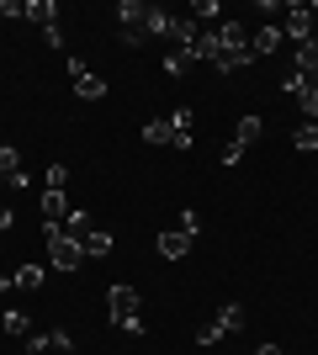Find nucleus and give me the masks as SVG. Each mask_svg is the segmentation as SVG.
<instances>
[{
    "label": "nucleus",
    "mask_w": 318,
    "mask_h": 355,
    "mask_svg": "<svg viewBox=\"0 0 318 355\" xmlns=\"http://www.w3.org/2000/svg\"><path fill=\"white\" fill-rule=\"evenodd\" d=\"M181 228H186V234H191V239L202 234V218H197V207H186V212H181Z\"/></svg>",
    "instance_id": "nucleus-27"
},
{
    "label": "nucleus",
    "mask_w": 318,
    "mask_h": 355,
    "mask_svg": "<svg viewBox=\"0 0 318 355\" xmlns=\"http://www.w3.org/2000/svg\"><path fill=\"white\" fill-rule=\"evenodd\" d=\"M0 16H27V6L21 0H0Z\"/></svg>",
    "instance_id": "nucleus-31"
},
{
    "label": "nucleus",
    "mask_w": 318,
    "mask_h": 355,
    "mask_svg": "<svg viewBox=\"0 0 318 355\" xmlns=\"http://www.w3.org/2000/svg\"><path fill=\"white\" fill-rule=\"evenodd\" d=\"M143 21H149V6H143V0H117V27L122 32H138Z\"/></svg>",
    "instance_id": "nucleus-7"
},
{
    "label": "nucleus",
    "mask_w": 318,
    "mask_h": 355,
    "mask_svg": "<svg viewBox=\"0 0 318 355\" xmlns=\"http://www.w3.org/2000/svg\"><path fill=\"white\" fill-rule=\"evenodd\" d=\"M276 48H281V27H260L249 37V53H276Z\"/></svg>",
    "instance_id": "nucleus-14"
},
{
    "label": "nucleus",
    "mask_w": 318,
    "mask_h": 355,
    "mask_svg": "<svg viewBox=\"0 0 318 355\" xmlns=\"http://www.w3.org/2000/svg\"><path fill=\"white\" fill-rule=\"evenodd\" d=\"M85 250H80V239H69L64 228H48V266L53 270H80Z\"/></svg>",
    "instance_id": "nucleus-1"
},
{
    "label": "nucleus",
    "mask_w": 318,
    "mask_h": 355,
    "mask_svg": "<svg viewBox=\"0 0 318 355\" xmlns=\"http://www.w3.org/2000/svg\"><path fill=\"white\" fill-rule=\"evenodd\" d=\"M170 21H175V16H170L165 6H149V21H143V32H149V37H170Z\"/></svg>",
    "instance_id": "nucleus-15"
},
{
    "label": "nucleus",
    "mask_w": 318,
    "mask_h": 355,
    "mask_svg": "<svg viewBox=\"0 0 318 355\" xmlns=\"http://www.w3.org/2000/svg\"><path fill=\"white\" fill-rule=\"evenodd\" d=\"M43 218H48V228H64V223H69V196L43 191Z\"/></svg>",
    "instance_id": "nucleus-8"
},
{
    "label": "nucleus",
    "mask_w": 318,
    "mask_h": 355,
    "mask_svg": "<svg viewBox=\"0 0 318 355\" xmlns=\"http://www.w3.org/2000/svg\"><path fill=\"white\" fill-rule=\"evenodd\" d=\"M0 329H6V334H11V340H27L32 334V318L21 308H6V318H0Z\"/></svg>",
    "instance_id": "nucleus-12"
},
{
    "label": "nucleus",
    "mask_w": 318,
    "mask_h": 355,
    "mask_svg": "<svg viewBox=\"0 0 318 355\" xmlns=\"http://www.w3.org/2000/svg\"><path fill=\"white\" fill-rule=\"evenodd\" d=\"M43 43H48V48H64V27H59V21H53V27H43Z\"/></svg>",
    "instance_id": "nucleus-29"
},
{
    "label": "nucleus",
    "mask_w": 318,
    "mask_h": 355,
    "mask_svg": "<svg viewBox=\"0 0 318 355\" xmlns=\"http://www.w3.org/2000/svg\"><path fill=\"white\" fill-rule=\"evenodd\" d=\"M313 128H318V122H313Z\"/></svg>",
    "instance_id": "nucleus-38"
},
{
    "label": "nucleus",
    "mask_w": 318,
    "mask_h": 355,
    "mask_svg": "<svg viewBox=\"0 0 318 355\" xmlns=\"http://www.w3.org/2000/svg\"><path fill=\"white\" fill-rule=\"evenodd\" d=\"M43 276H48L43 266H21V270H16V286H21V292H37V286H43Z\"/></svg>",
    "instance_id": "nucleus-20"
},
{
    "label": "nucleus",
    "mask_w": 318,
    "mask_h": 355,
    "mask_svg": "<svg viewBox=\"0 0 318 355\" xmlns=\"http://www.w3.org/2000/svg\"><path fill=\"white\" fill-rule=\"evenodd\" d=\"M0 191H6V175H0Z\"/></svg>",
    "instance_id": "nucleus-34"
},
{
    "label": "nucleus",
    "mask_w": 318,
    "mask_h": 355,
    "mask_svg": "<svg viewBox=\"0 0 318 355\" xmlns=\"http://www.w3.org/2000/svg\"><path fill=\"white\" fill-rule=\"evenodd\" d=\"M106 308H112V324L133 318L138 313V286H112V292H106Z\"/></svg>",
    "instance_id": "nucleus-4"
},
{
    "label": "nucleus",
    "mask_w": 318,
    "mask_h": 355,
    "mask_svg": "<svg viewBox=\"0 0 318 355\" xmlns=\"http://www.w3.org/2000/svg\"><path fill=\"white\" fill-rule=\"evenodd\" d=\"M218 53H223L218 32H207V27H202V37H197V59H212V64H218Z\"/></svg>",
    "instance_id": "nucleus-21"
},
{
    "label": "nucleus",
    "mask_w": 318,
    "mask_h": 355,
    "mask_svg": "<svg viewBox=\"0 0 318 355\" xmlns=\"http://www.w3.org/2000/svg\"><path fill=\"white\" fill-rule=\"evenodd\" d=\"M159 254L165 260H186L191 254V234L186 228H159Z\"/></svg>",
    "instance_id": "nucleus-6"
},
{
    "label": "nucleus",
    "mask_w": 318,
    "mask_h": 355,
    "mask_svg": "<svg viewBox=\"0 0 318 355\" xmlns=\"http://www.w3.org/2000/svg\"><path fill=\"white\" fill-rule=\"evenodd\" d=\"M11 223H16V218H11V207H0V234H6V228H11Z\"/></svg>",
    "instance_id": "nucleus-32"
},
{
    "label": "nucleus",
    "mask_w": 318,
    "mask_h": 355,
    "mask_svg": "<svg viewBox=\"0 0 318 355\" xmlns=\"http://www.w3.org/2000/svg\"><path fill=\"white\" fill-rule=\"evenodd\" d=\"M313 85H318V74H313Z\"/></svg>",
    "instance_id": "nucleus-35"
},
{
    "label": "nucleus",
    "mask_w": 318,
    "mask_h": 355,
    "mask_svg": "<svg viewBox=\"0 0 318 355\" xmlns=\"http://www.w3.org/2000/svg\"><path fill=\"white\" fill-rule=\"evenodd\" d=\"M249 64H255L249 48H223V53H218V69L223 74H239V69H249Z\"/></svg>",
    "instance_id": "nucleus-11"
},
{
    "label": "nucleus",
    "mask_w": 318,
    "mask_h": 355,
    "mask_svg": "<svg viewBox=\"0 0 318 355\" xmlns=\"http://www.w3.org/2000/svg\"><path fill=\"white\" fill-rule=\"evenodd\" d=\"M27 16L37 27H53V0H27Z\"/></svg>",
    "instance_id": "nucleus-22"
},
{
    "label": "nucleus",
    "mask_w": 318,
    "mask_h": 355,
    "mask_svg": "<svg viewBox=\"0 0 318 355\" xmlns=\"http://www.w3.org/2000/svg\"><path fill=\"white\" fill-rule=\"evenodd\" d=\"M292 148H303V154H318V128H313V122H303V128L292 133Z\"/></svg>",
    "instance_id": "nucleus-19"
},
{
    "label": "nucleus",
    "mask_w": 318,
    "mask_h": 355,
    "mask_svg": "<svg viewBox=\"0 0 318 355\" xmlns=\"http://www.w3.org/2000/svg\"><path fill=\"white\" fill-rule=\"evenodd\" d=\"M292 69H297V74H308V80H313V74H318V37H308V43H297V59H292Z\"/></svg>",
    "instance_id": "nucleus-10"
},
{
    "label": "nucleus",
    "mask_w": 318,
    "mask_h": 355,
    "mask_svg": "<svg viewBox=\"0 0 318 355\" xmlns=\"http://www.w3.org/2000/svg\"><path fill=\"white\" fill-rule=\"evenodd\" d=\"M27 350H32V355H43V350H53V334H27Z\"/></svg>",
    "instance_id": "nucleus-28"
},
{
    "label": "nucleus",
    "mask_w": 318,
    "mask_h": 355,
    "mask_svg": "<svg viewBox=\"0 0 318 355\" xmlns=\"http://www.w3.org/2000/svg\"><path fill=\"white\" fill-rule=\"evenodd\" d=\"M143 144H165V148H191L197 138L186 133V128H175L170 117H154V122H143Z\"/></svg>",
    "instance_id": "nucleus-2"
},
{
    "label": "nucleus",
    "mask_w": 318,
    "mask_h": 355,
    "mask_svg": "<svg viewBox=\"0 0 318 355\" xmlns=\"http://www.w3.org/2000/svg\"><path fill=\"white\" fill-rule=\"evenodd\" d=\"M260 133H265V122H260V117H239V133H233V144L249 148V144H260Z\"/></svg>",
    "instance_id": "nucleus-18"
},
{
    "label": "nucleus",
    "mask_w": 318,
    "mask_h": 355,
    "mask_svg": "<svg viewBox=\"0 0 318 355\" xmlns=\"http://www.w3.org/2000/svg\"><path fill=\"white\" fill-rule=\"evenodd\" d=\"M218 340H228V334H223V324H218V318L197 329V345H202V350H212V345H218Z\"/></svg>",
    "instance_id": "nucleus-24"
},
{
    "label": "nucleus",
    "mask_w": 318,
    "mask_h": 355,
    "mask_svg": "<svg viewBox=\"0 0 318 355\" xmlns=\"http://www.w3.org/2000/svg\"><path fill=\"white\" fill-rule=\"evenodd\" d=\"M218 324H223V334H239L244 329V308L239 302H223V308H218Z\"/></svg>",
    "instance_id": "nucleus-16"
},
{
    "label": "nucleus",
    "mask_w": 318,
    "mask_h": 355,
    "mask_svg": "<svg viewBox=\"0 0 318 355\" xmlns=\"http://www.w3.org/2000/svg\"><path fill=\"white\" fill-rule=\"evenodd\" d=\"M0 244H6V239H0Z\"/></svg>",
    "instance_id": "nucleus-37"
},
{
    "label": "nucleus",
    "mask_w": 318,
    "mask_h": 355,
    "mask_svg": "<svg viewBox=\"0 0 318 355\" xmlns=\"http://www.w3.org/2000/svg\"><path fill=\"white\" fill-rule=\"evenodd\" d=\"M255 355H281V345H260V350Z\"/></svg>",
    "instance_id": "nucleus-33"
},
{
    "label": "nucleus",
    "mask_w": 318,
    "mask_h": 355,
    "mask_svg": "<svg viewBox=\"0 0 318 355\" xmlns=\"http://www.w3.org/2000/svg\"><path fill=\"white\" fill-rule=\"evenodd\" d=\"M69 186V170L64 164H48V191H64Z\"/></svg>",
    "instance_id": "nucleus-25"
},
{
    "label": "nucleus",
    "mask_w": 318,
    "mask_h": 355,
    "mask_svg": "<svg viewBox=\"0 0 318 355\" xmlns=\"http://www.w3.org/2000/svg\"><path fill=\"white\" fill-rule=\"evenodd\" d=\"M218 43H223V48H249V37H244V21H223V27H218Z\"/></svg>",
    "instance_id": "nucleus-17"
},
{
    "label": "nucleus",
    "mask_w": 318,
    "mask_h": 355,
    "mask_svg": "<svg viewBox=\"0 0 318 355\" xmlns=\"http://www.w3.org/2000/svg\"><path fill=\"white\" fill-rule=\"evenodd\" d=\"M16 170H21V154H16V144H0V175L11 180Z\"/></svg>",
    "instance_id": "nucleus-23"
},
{
    "label": "nucleus",
    "mask_w": 318,
    "mask_h": 355,
    "mask_svg": "<svg viewBox=\"0 0 318 355\" xmlns=\"http://www.w3.org/2000/svg\"><path fill=\"white\" fill-rule=\"evenodd\" d=\"M287 37L292 43H308V37H313V6H287Z\"/></svg>",
    "instance_id": "nucleus-5"
},
{
    "label": "nucleus",
    "mask_w": 318,
    "mask_h": 355,
    "mask_svg": "<svg viewBox=\"0 0 318 355\" xmlns=\"http://www.w3.org/2000/svg\"><path fill=\"white\" fill-rule=\"evenodd\" d=\"M308 90H313V80H308V74H297V69H287V74H281V96H292V101H303Z\"/></svg>",
    "instance_id": "nucleus-13"
},
{
    "label": "nucleus",
    "mask_w": 318,
    "mask_h": 355,
    "mask_svg": "<svg viewBox=\"0 0 318 355\" xmlns=\"http://www.w3.org/2000/svg\"><path fill=\"white\" fill-rule=\"evenodd\" d=\"M64 64H69V80H75V96H80V101H101V96H106V80L85 69V59H64Z\"/></svg>",
    "instance_id": "nucleus-3"
},
{
    "label": "nucleus",
    "mask_w": 318,
    "mask_h": 355,
    "mask_svg": "<svg viewBox=\"0 0 318 355\" xmlns=\"http://www.w3.org/2000/svg\"><path fill=\"white\" fill-rule=\"evenodd\" d=\"M186 69H191V59H186V53H170V59H165V74H175V80H181Z\"/></svg>",
    "instance_id": "nucleus-26"
},
{
    "label": "nucleus",
    "mask_w": 318,
    "mask_h": 355,
    "mask_svg": "<svg viewBox=\"0 0 318 355\" xmlns=\"http://www.w3.org/2000/svg\"><path fill=\"white\" fill-rule=\"evenodd\" d=\"M313 16H318V6H313Z\"/></svg>",
    "instance_id": "nucleus-36"
},
{
    "label": "nucleus",
    "mask_w": 318,
    "mask_h": 355,
    "mask_svg": "<svg viewBox=\"0 0 318 355\" xmlns=\"http://www.w3.org/2000/svg\"><path fill=\"white\" fill-rule=\"evenodd\" d=\"M80 250H85V260H101V254H112V234L91 228V234H80Z\"/></svg>",
    "instance_id": "nucleus-9"
},
{
    "label": "nucleus",
    "mask_w": 318,
    "mask_h": 355,
    "mask_svg": "<svg viewBox=\"0 0 318 355\" xmlns=\"http://www.w3.org/2000/svg\"><path fill=\"white\" fill-rule=\"evenodd\" d=\"M53 350H75V334H69V329H53Z\"/></svg>",
    "instance_id": "nucleus-30"
}]
</instances>
